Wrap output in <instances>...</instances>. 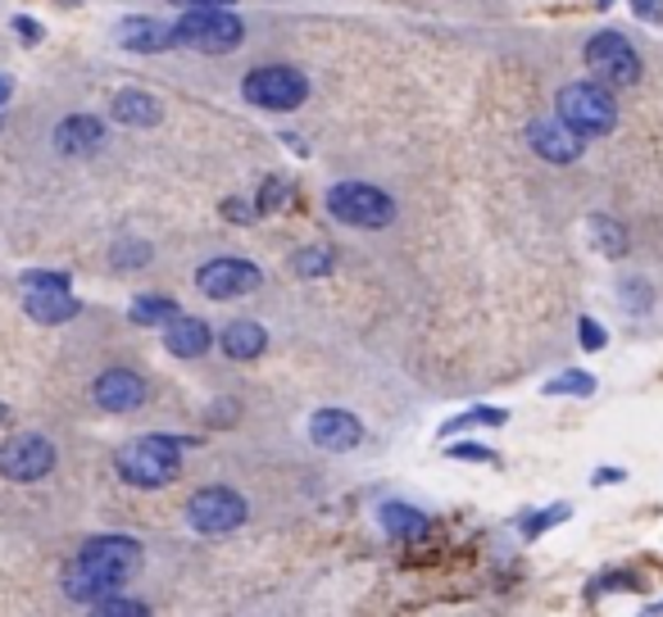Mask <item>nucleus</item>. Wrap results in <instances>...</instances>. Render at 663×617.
I'll list each match as a JSON object with an SVG mask.
<instances>
[{"instance_id":"nucleus-1","label":"nucleus","mask_w":663,"mask_h":617,"mask_svg":"<svg viewBox=\"0 0 663 617\" xmlns=\"http://www.w3.org/2000/svg\"><path fill=\"white\" fill-rule=\"evenodd\" d=\"M182 436H169V432H151V436H137L128 441L119 454H115V468L128 486L137 490H160V486H173L177 473H182Z\"/></svg>"},{"instance_id":"nucleus-2","label":"nucleus","mask_w":663,"mask_h":617,"mask_svg":"<svg viewBox=\"0 0 663 617\" xmlns=\"http://www.w3.org/2000/svg\"><path fill=\"white\" fill-rule=\"evenodd\" d=\"M559 119L582 137V141H591V137H605L618 128V100L605 83H568L559 91V105H555Z\"/></svg>"},{"instance_id":"nucleus-3","label":"nucleus","mask_w":663,"mask_h":617,"mask_svg":"<svg viewBox=\"0 0 663 617\" xmlns=\"http://www.w3.org/2000/svg\"><path fill=\"white\" fill-rule=\"evenodd\" d=\"M241 19L232 10H187L177 23H173V46H187V51H200V55H228L241 46Z\"/></svg>"},{"instance_id":"nucleus-4","label":"nucleus","mask_w":663,"mask_h":617,"mask_svg":"<svg viewBox=\"0 0 663 617\" xmlns=\"http://www.w3.org/2000/svg\"><path fill=\"white\" fill-rule=\"evenodd\" d=\"M327 214L346 227H368L382 231L395 223V201L373 182H337L327 191Z\"/></svg>"},{"instance_id":"nucleus-5","label":"nucleus","mask_w":663,"mask_h":617,"mask_svg":"<svg viewBox=\"0 0 663 617\" xmlns=\"http://www.w3.org/2000/svg\"><path fill=\"white\" fill-rule=\"evenodd\" d=\"M586 68L596 73V83L605 87H632L641 83V55L622 32H596L586 42Z\"/></svg>"},{"instance_id":"nucleus-6","label":"nucleus","mask_w":663,"mask_h":617,"mask_svg":"<svg viewBox=\"0 0 663 617\" xmlns=\"http://www.w3.org/2000/svg\"><path fill=\"white\" fill-rule=\"evenodd\" d=\"M241 96L260 109H296L309 96V83L301 68H286V64H269V68H250Z\"/></svg>"},{"instance_id":"nucleus-7","label":"nucleus","mask_w":663,"mask_h":617,"mask_svg":"<svg viewBox=\"0 0 663 617\" xmlns=\"http://www.w3.org/2000/svg\"><path fill=\"white\" fill-rule=\"evenodd\" d=\"M246 513H250L246 499L237 490H228V486H205V490H196L187 499V522L200 535H228V531H237L246 522Z\"/></svg>"},{"instance_id":"nucleus-8","label":"nucleus","mask_w":663,"mask_h":617,"mask_svg":"<svg viewBox=\"0 0 663 617\" xmlns=\"http://www.w3.org/2000/svg\"><path fill=\"white\" fill-rule=\"evenodd\" d=\"M51 468H55V445L46 436L19 432V436H10L6 445H0V477L6 481L32 486V481L51 477Z\"/></svg>"},{"instance_id":"nucleus-9","label":"nucleus","mask_w":663,"mask_h":617,"mask_svg":"<svg viewBox=\"0 0 663 617\" xmlns=\"http://www.w3.org/2000/svg\"><path fill=\"white\" fill-rule=\"evenodd\" d=\"M78 563H87L91 572L109 576V582H128V576L141 567V545L132 535H91L78 550Z\"/></svg>"},{"instance_id":"nucleus-10","label":"nucleus","mask_w":663,"mask_h":617,"mask_svg":"<svg viewBox=\"0 0 663 617\" xmlns=\"http://www.w3.org/2000/svg\"><path fill=\"white\" fill-rule=\"evenodd\" d=\"M196 286H200V295H209V300H237V295H250L254 286H260V268L246 263V259L224 255V259L200 263Z\"/></svg>"},{"instance_id":"nucleus-11","label":"nucleus","mask_w":663,"mask_h":617,"mask_svg":"<svg viewBox=\"0 0 663 617\" xmlns=\"http://www.w3.org/2000/svg\"><path fill=\"white\" fill-rule=\"evenodd\" d=\"M528 141L550 164H573L582 154V137L559 119V113H536V119L528 123Z\"/></svg>"},{"instance_id":"nucleus-12","label":"nucleus","mask_w":663,"mask_h":617,"mask_svg":"<svg viewBox=\"0 0 663 617\" xmlns=\"http://www.w3.org/2000/svg\"><path fill=\"white\" fill-rule=\"evenodd\" d=\"M91 396L105 413H132L145 400V377L132 372V368H105L91 386Z\"/></svg>"},{"instance_id":"nucleus-13","label":"nucleus","mask_w":663,"mask_h":617,"mask_svg":"<svg viewBox=\"0 0 663 617\" xmlns=\"http://www.w3.org/2000/svg\"><path fill=\"white\" fill-rule=\"evenodd\" d=\"M309 441H314L318 450L346 454V450H355V445L363 441V422H359L355 413H346V409H318V413L309 418Z\"/></svg>"},{"instance_id":"nucleus-14","label":"nucleus","mask_w":663,"mask_h":617,"mask_svg":"<svg viewBox=\"0 0 663 617\" xmlns=\"http://www.w3.org/2000/svg\"><path fill=\"white\" fill-rule=\"evenodd\" d=\"M23 308H28V318L32 323H68V318H78V295H68V286H32L23 295Z\"/></svg>"},{"instance_id":"nucleus-15","label":"nucleus","mask_w":663,"mask_h":617,"mask_svg":"<svg viewBox=\"0 0 663 617\" xmlns=\"http://www.w3.org/2000/svg\"><path fill=\"white\" fill-rule=\"evenodd\" d=\"M119 46L132 55H160L173 46V28H164L160 19H123L119 23Z\"/></svg>"},{"instance_id":"nucleus-16","label":"nucleus","mask_w":663,"mask_h":617,"mask_svg":"<svg viewBox=\"0 0 663 617\" xmlns=\"http://www.w3.org/2000/svg\"><path fill=\"white\" fill-rule=\"evenodd\" d=\"M164 345H169V355H177V359H200L209 345H214V332H209V323H200V318L177 314V318L164 327Z\"/></svg>"},{"instance_id":"nucleus-17","label":"nucleus","mask_w":663,"mask_h":617,"mask_svg":"<svg viewBox=\"0 0 663 617\" xmlns=\"http://www.w3.org/2000/svg\"><path fill=\"white\" fill-rule=\"evenodd\" d=\"M105 145V123L91 119V113H73L55 128V150L59 154H91Z\"/></svg>"},{"instance_id":"nucleus-18","label":"nucleus","mask_w":663,"mask_h":617,"mask_svg":"<svg viewBox=\"0 0 663 617\" xmlns=\"http://www.w3.org/2000/svg\"><path fill=\"white\" fill-rule=\"evenodd\" d=\"M115 591H119V582H109V576L91 572V567L78 563V559L64 567V595H68V599H78V604H100L105 595H115Z\"/></svg>"},{"instance_id":"nucleus-19","label":"nucleus","mask_w":663,"mask_h":617,"mask_svg":"<svg viewBox=\"0 0 663 617\" xmlns=\"http://www.w3.org/2000/svg\"><path fill=\"white\" fill-rule=\"evenodd\" d=\"M218 345H224L228 359H260V355L269 350V332H264L260 323H250V318H237V323L224 327Z\"/></svg>"},{"instance_id":"nucleus-20","label":"nucleus","mask_w":663,"mask_h":617,"mask_svg":"<svg viewBox=\"0 0 663 617\" xmlns=\"http://www.w3.org/2000/svg\"><path fill=\"white\" fill-rule=\"evenodd\" d=\"M378 518H382V531H387L391 540H400V545H414V540L427 535V513H419L414 505H400V499L382 505Z\"/></svg>"},{"instance_id":"nucleus-21","label":"nucleus","mask_w":663,"mask_h":617,"mask_svg":"<svg viewBox=\"0 0 663 617\" xmlns=\"http://www.w3.org/2000/svg\"><path fill=\"white\" fill-rule=\"evenodd\" d=\"M109 113H115V123H123V128H151L160 119V100L145 91H119Z\"/></svg>"},{"instance_id":"nucleus-22","label":"nucleus","mask_w":663,"mask_h":617,"mask_svg":"<svg viewBox=\"0 0 663 617\" xmlns=\"http://www.w3.org/2000/svg\"><path fill=\"white\" fill-rule=\"evenodd\" d=\"M128 318L137 327H169L177 318V304L169 295H137L132 308H128Z\"/></svg>"},{"instance_id":"nucleus-23","label":"nucleus","mask_w":663,"mask_h":617,"mask_svg":"<svg viewBox=\"0 0 663 617\" xmlns=\"http://www.w3.org/2000/svg\"><path fill=\"white\" fill-rule=\"evenodd\" d=\"M591 241L605 259H622L628 255V231H622V223H613L609 214H596L591 218Z\"/></svg>"},{"instance_id":"nucleus-24","label":"nucleus","mask_w":663,"mask_h":617,"mask_svg":"<svg viewBox=\"0 0 663 617\" xmlns=\"http://www.w3.org/2000/svg\"><path fill=\"white\" fill-rule=\"evenodd\" d=\"M509 413L504 409H491V404H477V409H464L459 418H450L441 436H459V432H472V427H504Z\"/></svg>"},{"instance_id":"nucleus-25","label":"nucleus","mask_w":663,"mask_h":617,"mask_svg":"<svg viewBox=\"0 0 663 617\" xmlns=\"http://www.w3.org/2000/svg\"><path fill=\"white\" fill-rule=\"evenodd\" d=\"M541 396H596V377L591 372H559L541 386Z\"/></svg>"},{"instance_id":"nucleus-26","label":"nucleus","mask_w":663,"mask_h":617,"mask_svg":"<svg viewBox=\"0 0 663 617\" xmlns=\"http://www.w3.org/2000/svg\"><path fill=\"white\" fill-rule=\"evenodd\" d=\"M291 268H296L301 278H327V273H332V250H323V246H305V250L291 255Z\"/></svg>"},{"instance_id":"nucleus-27","label":"nucleus","mask_w":663,"mask_h":617,"mask_svg":"<svg viewBox=\"0 0 663 617\" xmlns=\"http://www.w3.org/2000/svg\"><path fill=\"white\" fill-rule=\"evenodd\" d=\"M573 509L568 505H555V509H528V513H519V531L528 535V540H536L545 527H555V522H564Z\"/></svg>"},{"instance_id":"nucleus-28","label":"nucleus","mask_w":663,"mask_h":617,"mask_svg":"<svg viewBox=\"0 0 663 617\" xmlns=\"http://www.w3.org/2000/svg\"><path fill=\"white\" fill-rule=\"evenodd\" d=\"M96 613H105V617H141V613H151V604H141V599H123L119 591L115 595H105L100 604H91Z\"/></svg>"},{"instance_id":"nucleus-29","label":"nucleus","mask_w":663,"mask_h":617,"mask_svg":"<svg viewBox=\"0 0 663 617\" xmlns=\"http://www.w3.org/2000/svg\"><path fill=\"white\" fill-rule=\"evenodd\" d=\"M650 282L645 278H628V282H622V304H628L632 308V314H645V308H650Z\"/></svg>"},{"instance_id":"nucleus-30","label":"nucleus","mask_w":663,"mask_h":617,"mask_svg":"<svg viewBox=\"0 0 663 617\" xmlns=\"http://www.w3.org/2000/svg\"><path fill=\"white\" fill-rule=\"evenodd\" d=\"M145 259H151V246L145 241H119L115 246V268H141Z\"/></svg>"},{"instance_id":"nucleus-31","label":"nucleus","mask_w":663,"mask_h":617,"mask_svg":"<svg viewBox=\"0 0 663 617\" xmlns=\"http://www.w3.org/2000/svg\"><path fill=\"white\" fill-rule=\"evenodd\" d=\"M282 201H286V182H282V177H269L264 191H260V201H254V214H269V209H278Z\"/></svg>"},{"instance_id":"nucleus-32","label":"nucleus","mask_w":663,"mask_h":617,"mask_svg":"<svg viewBox=\"0 0 663 617\" xmlns=\"http://www.w3.org/2000/svg\"><path fill=\"white\" fill-rule=\"evenodd\" d=\"M577 340H582V350H591V355H596V350H605V340H609V336H605V327H600L596 318H582V323H577Z\"/></svg>"},{"instance_id":"nucleus-33","label":"nucleus","mask_w":663,"mask_h":617,"mask_svg":"<svg viewBox=\"0 0 663 617\" xmlns=\"http://www.w3.org/2000/svg\"><path fill=\"white\" fill-rule=\"evenodd\" d=\"M641 582H637V572H609V576H600V582L591 586V595H600V591H637Z\"/></svg>"},{"instance_id":"nucleus-34","label":"nucleus","mask_w":663,"mask_h":617,"mask_svg":"<svg viewBox=\"0 0 663 617\" xmlns=\"http://www.w3.org/2000/svg\"><path fill=\"white\" fill-rule=\"evenodd\" d=\"M450 458H459V463H496V454L487 445H450Z\"/></svg>"},{"instance_id":"nucleus-35","label":"nucleus","mask_w":663,"mask_h":617,"mask_svg":"<svg viewBox=\"0 0 663 617\" xmlns=\"http://www.w3.org/2000/svg\"><path fill=\"white\" fill-rule=\"evenodd\" d=\"M32 286H68V278H64V273H42V268H32V273H23V291H32Z\"/></svg>"},{"instance_id":"nucleus-36","label":"nucleus","mask_w":663,"mask_h":617,"mask_svg":"<svg viewBox=\"0 0 663 617\" xmlns=\"http://www.w3.org/2000/svg\"><path fill=\"white\" fill-rule=\"evenodd\" d=\"M14 32L23 36L28 46H36V42H42V23H36V19H28V14H19V19H14Z\"/></svg>"},{"instance_id":"nucleus-37","label":"nucleus","mask_w":663,"mask_h":617,"mask_svg":"<svg viewBox=\"0 0 663 617\" xmlns=\"http://www.w3.org/2000/svg\"><path fill=\"white\" fill-rule=\"evenodd\" d=\"M632 10L641 23H659L663 19V0H632Z\"/></svg>"},{"instance_id":"nucleus-38","label":"nucleus","mask_w":663,"mask_h":617,"mask_svg":"<svg viewBox=\"0 0 663 617\" xmlns=\"http://www.w3.org/2000/svg\"><path fill=\"white\" fill-rule=\"evenodd\" d=\"M224 214H228V218H232V223H241V227H246V223H250V218H254V209H250V205H246V201H228V205H224Z\"/></svg>"},{"instance_id":"nucleus-39","label":"nucleus","mask_w":663,"mask_h":617,"mask_svg":"<svg viewBox=\"0 0 663 617\" xmlns=\"http://www.w3.org/2000/svg\"><path fill=\"white\" fill-rule=\"evenodd\" d=\"M173 6H182V10H196V6H205V10H228V6H237V0H173Z\"/></svg>"},{"instance_id":"nucleus-40","label":"nucleus","mask_w":663,"mask_h":617,"mask_svg":"<svg viewBox=\"0 0 663 617\" xmlns=\"http://www.w3.org/2000/svg\"><path fill=\"white\" fill-rule=\"evenodd\" d=\"M622 477H628L622 468H596V486H618Z\"/></svg>"},{"instance_id":"nucleus-41","label":"nucleus","mask_w":663,"mask_h":617,"mask_svg":"<svg viewBox=\"0 0 663 617\" xmlns=\"http://www.w3.org/2000/svg\"><path fill=\"white\" fill-rule=\"evenodd\" d=\"M10 91H14V83H10V77H0V105L10 100Z\"/></svg>"},{"instance_id":"nucleus-42","label":"nucleus","mask_w":663,"mask_h":617,"mask_svg":"<svg viewBox=\"0 0 663 617\" xmlns=\"http://www.w3.org/2000/svg\"><path fill=\"white\" fill-rule=\"evenodd\" d=\"M6 422H10V409H6V404H0V427H6Z\"/></svg>"},{"instance_id":"nucleus-43","label":"nucleus","mask_w":663,"mask_h":617,"mask_svg":"<svg viewBox=\"0 0 663 617\" xmlns=\"http://www.w3.org/2000/svg\"><path fill=\"white\" fill-rule=\"evenodd\" d=\"M613 6V0H596V10H609Z\"/></svg>"},{"instance_id":"nucleus-44","label":"nucleus","mask_w":663,"mask_h":617,"mask_svg":"<svg viewBox=\"0 0 663 617\" xmlns=\"http://www.w3.org/2000/svg\"><path fill=\"white\" fill-rule=\"evenodd\" d=\"M0 123H6V113H0Z\"/></svg>"}]
</instances>
